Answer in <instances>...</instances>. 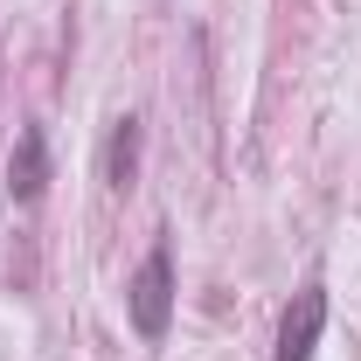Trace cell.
I'll return each mask as SVG.
<instances>
[{"mask_svg": "<svg viewBox=\"0 0 361 361\" xmlns=\"http://www.w3.org/2000/svg\"><path fill=\"white\" fill-rule=\"evenodd\" d=\"M7 180H14V202H42V188H49V146H42V126H28V133L14 139V167H7Z\"/></svg>", "mask_w": 361, "mask_h": 361, "instance_id": "obj_3", "label": "cell"}, {"mask_svg": "<svg viewBox=\"0 0 361 361\" xmlns=\"http://www.w3.org/2000/svg\"><path fill=\"white\" fill-rule=\"evenodd\" d=\"M133 167H139V118H118L111 146H104V180L111 188H133Z\"/></svg>", "mask_w": 361, "mask_h": 361, "instance_id": "obj_4", "label": "cell"}, {"mask_svg": "<svg viewBox=\"0 0 361 361\" xmlns=\"http://www.w3.org/2000/svg\"><path fill=\"white\" fill-rule=\"evenodd\" d=\"M319 334H326V292L306 285V292L285 306V319H278V355H271V361H313Z\"/></svg>", "mask_w": 361, "mask_h": 361, "instance_id": "obj_2", "label": "cell"}, {"mask_svg": "<svg viewBox=\"0 0 361 361\" xmlns=\"http://www.w3.org/2000/svg\"><path fill=\"white\" fill-rule=\"evenodd\" d=\"M126 299H133V326L146 334V341H160V334H167V319H174V250H167V243H153V250H146V264L133 271Z\"/></svg>", "mask_w": 361, "mask_h": 361, "instance_id": "obj_1", "label": "cell"}]
</instances>
